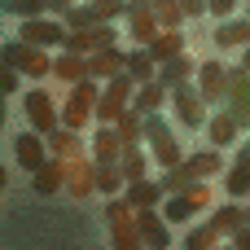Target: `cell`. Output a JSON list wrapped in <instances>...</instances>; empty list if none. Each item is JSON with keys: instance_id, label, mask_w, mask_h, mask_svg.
<instances>
[{"instance_id": "d6a6232c", "label": "cell", "mask_w": 250, "mask_h": 250, "mask_svg": "<svg viewBox=\"0 0 250 250\" xmlns=\"http://www.w3.org/2000/svg\"><path fill=\"white\" fill-rule=\"evenodd\" d=\"M158 211H163V220H167V224H189V220H193V211H189V198H185V193H167V198L158 202Z\"/></svg>"}, {"instance_id": "8992f818", "label": "cell", "mask_w": 250, "mask_h": 250, "mask_svg": "<svg viewBox=\"0 0 250 250\" xmlns=\"http://www.w3.org/2000/svg\"><path fill=\"white\" fill-rule=\"evenodd\" d=\"M22 114H26L31 132H40V136H48L62 123V105L48 97V88H26L22 92Z\"/></svg>"}, {"instance_id": "44dd1931", "label": "cell", "mask_w": 250, "mask_h": 250, "mask_svg": "<svg viewBox=\"0 0 250 250\" xmlns=\"http://www.w3.org/2000/svg\"><path fill=\"white\" fill-rule=\"evenodd\" d=\"M193 75H198V62H193L189 53H176V57H167V62L158 66V75H154V79H158V83H167V88H176V83H189Z\"/></svg>"}, {"instance_id": "9a60e30c", "label": "cell", "mask_w": 250, "mask_h": 250, "mask_svg": "<svg viewBox=\"0 0 250 250\" xmlns=\"http://www.w3.org/2000/svg\"><path fill=\"white\" fill-rule=\"evenodd\" d=\"M224 193H229L233 202L250 198V141L237 145V158H233L229 171H224Z\"/></svg>"}, {"instance_id": "e0dca14e", "label": "cell", "mask_w": 250, "mask_h": 250, "mask_svg": "<svg viewBox=\"0 0 250 250\" xmlns=\"http://www.w3.org/2000/svg\"><path fill=\"white\" fill-rule=\"evenodd\" d=\"M44 158H48V145H44V136H40V132H31V127H26V132H18V136H13V163H18V167L35 171Z\"/></svg>"}, {"instance_id": "e575fe53", "label": "cell", "mask_w": 250, "mask_h": 250, "mask_svg": "<svg viewBox=\"0 0 250 250\" xmlns=\"http://www.w3.org/2000/svg\"><path fill=\"white\" fill-rule=\"evenodd\" d=\"M119 189H123V171H119V163H97V193L114 198Z\"/></svg>"}, {"instance_id": "277c9868", "label": "cell", "mask_w": 250, "mask_h": 250, "mask_svg": "<svg viewBox=\"0 0 250 250\" xmlns=\"http://www.w3.org/2000/svg\"><path fill=\"white\" fill-rule=\"evenodd\" d=\"M141 145H149L154 149V163L167 171V167H176L180 158H185V149H180V141H176V132H171V123L163 119V110H154V114H145V141Z\"/></svg>"}, {"instance_id": "4dcf8cb0", "label": "cell", "mask_w": 250, "mask_h": 250, "mask_svg": "<svg viewBox=\"0 0 250 250\" xmlns=\"http://www.w3.org/2000/svg\"><path fill=\"white\" fill-rule=\"evenodd\" d=\"M207 224H211L220 237H233V233L246 224V215H242V202H224V207H215V215H211Z\"/></svg>"}, {"instance_id": "681fc988", "label": "cell", "mask_w": 250, "mask_h": 250, "mask_svg": "<svg viewBox=\"0 0 250 250\" xmlns=\"http://www.w3.org/2000/svg\"><path fill=\"white\" fill-rule=\"evenodd\" d=\"M242 215H246V229H250V207H242Z\"/></svg>"}, {"instance_id": "74e56055", "label": "cell", "mask_w": 250, "mask_h": 250, "mask_svg": "<svg viewBox=\"0 0 250 250\" xmlns=\"http://www.w3.org/2000/svg\"><path fill=\"white\" fill-rule=\"evenodd\" d=\"M185 198H189V211L198 215V211H211L215 207V189L207 185V180H198V185H189V189H180Z\"/></svg>"}, {"instance_id": "1f68e13d", "label": "cell", "mask_w": 250, "mask_h": 250, "mask_svg": "<svg viewBox=\"0 0 250 250\" xmlns=\"http://www.w3.org/2000/svg\"><path fill=\"white\" fill-rule=\"evenodd\" d=\"M119 171H123V185H132V180H141V176H149V154H145L141 145H132V149H123V154H119Z\"/></svg>"}, {"instance_id": "bcb514c9", "label": "cell", "mask_w": 250, "mask_h": 250, "mask_svg": "<svg viewBox=\"0 0 250 250\" xmlns=\"http://www.w3.org/2000/svg\"><path fill=\"white\" fill-rule=\"evenodd\" d=\"M242 70H250V44H242V62H237Z\"/></svg>"}, {"instance_id": "83f0119b", "label": "cell", "mask_w": 250, "mask_h": 250, "mask_svg": "<svg viewBox=\"0 0 250 250\" xmlns=\"http://www.w3.org/2000/svg\"><path fill=\"white\" fill-rule=\"evenodd\" d=\"M44 145H48V154H53V158H75V154H83L79 132H70V127H62V123L44 136Z\"/></svg>"}, {"instance_id": "603a6c76", "label": "cell", "mask_w": 250, "mask_h": 250, "mask_svg": "<svg viewBox=\"0 0 250 250\" xmlns=\"http://www.w3.org/2000/svg\"><path fill=\"white\" fill-rule=\"evenodd\" d=\"M215 44L220 48H242L250 44V18H220V26H215Z\"/></svg>"}, {"instance_id": "836d02e7", "label": "cell", "mask_w": 250, "mask_h": 250, "mask_svg": "<svg viewBox=\"0 0 250 250\" xmlns=\"http://www.w3.org/2000/svg\"><path fill=\"white\" fill-rule=\"evenodd\" d=\"M220 242H224V237H220L211 224H193V229L185 233V250H215Z\"/></svg>"}, {"instance_id": "7c38bea8", "label": "cell", "mask_w": 250, "mask_h": 250, "mask_svg": "<svg viewBox=\"0 0 250 250\" xmlns=\"http://www.w3.org/2000/svg\"><path fill=\"white\" fill-rule=\"evenodd\" d=\"M62 167H66V193L70 198H88V193H97V163H92V154H75V158H62Z\"/></svg>"}, {"instance_id": "30bf717a", "label": "cell", "mask_w": 250, "mask_h": 250, "mask_svg": "<svg viewBox=\"0 0 250 250\" xmlns=\"http://www.w3.org/2000/svg\"><path fill=\"white\" fill-rule=\"evenodd\" d=\"M105 44H119V31H114V22H92V26L66 31V44H62V48H70V53L88 57V53H97V48H105Z\"/></svg>"}, {"instance_id": "ab89813d", "label": "cell", "mask_w": 250, "mask_h": 250, "mask_svg": "<svg viewBox=\"0 0 250 250\" xmlns=\"http://www.w3.org/2000/svg\"><path fill=\"white\" fill-rule=\"evenodd\" d=\"M92 9H97L101 22H119L127 13V0H92Z\"/></svg>"}, {"instance_id": "5bb4252c", "label": "cell", "mask_w": 250, "mask_h": 250, "mask_svg": "<svg viewBox=\"0 0 250 250\" xmlns=\"http://www.w3.org/2000/svg\"><path fill=\"white\" fill-rule=\"evenodd\" d=\"M123 22H127V31H132V44H149L163 26H158V18H154V9L145 4V0H127V13H123Z\"/></svg>"}, {"instance_id": "f907efd6", "label": "cell", "mask_w": 250, "mask_h": 250, "mask_svg": "<svg viewBox=\"0 0 250 250\" xmlns=\"http://www.w3.org/2000/svg\"><path fill=\"white\" fill-rule=\"evenodd\" d=\"M246 18H250V0H246Z\"/></svg>"}, {"instance_id": "816d5d0a", "label": "cell", "mask_w": 250, "mask_h": 250, "mask_svg": "<svg viewBox=\"0 0 250 250\" xmlns=\"http://www.w3.org/2000/svg\"><path fill=\"white\" fill-rule=\"evenodd\" d=\"M215 250H233V246H215Z\"/></svg>"}, {"instance_id": "5b68a950", "label": "cell", "mask_w": 250, "mask_h": 250, "mask_svg": "<svg viewBox=\"0 0 250 250\" xmlns=\"http://www.w3.org/2000/svg\"><path fill=\"white\" fill-rule=\"evenodd\" d=\"M132 92H136V79L132 75H114L101 83V97H97V110H92V123H114L127 105H132Z\"/></svg>"}, {"instance_id": "cb8c5ba5", "label": "cell", "mask_w": 250, "mask_h": 250, "mask_svg": "<svg viewBox=\"0 0 250 250\" xmlns=\"http://www.w3.org/2000/svg\"><path fill=\"white\" fill-rule=\"evenodd\" d=\"M145 48H149V57H154V62L163 66L167 57L185 53V35H180V26H163V31H158V35H154V40H149Z\"/></svg>"}, {"instance_id": "6da1fadb", "label": "cell", "mask_w": 250, "mask_h": 250, "mask_svg": "<svg viewBox=\"0 0 250 250\" xmlns=\"http://www.w3.org/2000/svg\"><path fill=\"white\" fill-rule=\"evenodd\" d=\"M105 224H110V246L114 250H145L141 233H136V207L123 193H114L105 202Z\"/></svg>"}, {"instance_id": "7402d4cb", "label": "cell", "mask_w": 250, "mask_h": 250, "mask_svg": "<svg viewBox=\"0 0 250 250\" xmlns=\"http://www.w3.org/2000/svg\"><path fill=\"white\" fill-rule=\"evenodd\" d=\"M167 97H171V88H167V83L145 79V83H136V92H132V110L154 114V110H163V105H167Z\"/></svg>"}, {"instance_id": "9c48e42d", "label": "cell", "mask_w": 250, "mask_h": 250, "mask_svg": "<svg viewBox=\"0 0 250 250\" xmlns=\"http://www.w3.org/2000/svg\"><path fill=\"white\" fill-rule=\"evenodd\" d=\"M224 110L237 119V127H242V132H250V70H242V66H229Z\"/></svg>"}, {"instance_id": "484cf974", "label": "cell", "mask_w": 250, "mask_h": 250, "mask_svg": "<svg viewBox=\"0 0 250 250\" xmlns=\"http://www.w3.org/2000/svg\"><path fill=\"white\" fill-rule=\"evenodd\" d=\"M53 79H62V83H79V79H88V66H83V57L79 53H70V48H62L57 57H53V70H48Z\"/></svg>"}, {"instance_id": "7dc6e473", "label": "cell", "mask_w": 250, "mask_h": 250, "mask_svg": "<svg viewBox=\"0 0 250 250\" xmlns=\"http://www.w3.org/2000/svg\"><path fill=\"white\" fill-rule=\"evenodd\" d=\"M4 180H9V171H4V167H0V193H4Z\"/></svg>"}, {"instance_id": "d590c367", "label": "cell", "mask_w": 250, "mask_h": 250, "mask_svg": "<svg viewBox=\"0 0 250 250\" xmlns=\"http://www.w3.org/2000/svg\"><path fill=\"white\" fill-rule=\"evenodd\" d=\"M0 13H9V18H40V13H48V0H0Z\"/></svg>"}, {"instance_id": "d4e9b609", "label": "cell", "mask_w": 250, "mask_h": 250, "mask_svg": "<svg viewBox=\"0 0 250 250\" xmlns=\"http://www.w3.org/2000/svg\"><path fill=\"white\" fill-rule=\"evenodd\" d=\"M123 198L141 211V207H158L167 193H163V185L158 180H149V176H141V180H132V185H123Z\"/></svg>"}, {"instance_id": "ac0fdd59", "label": "cell", "mask_w": 250, "mask_h": 250, "mask_svg": "<svg viewBox=\"0 0 250 250\" xmlns=\"http://www.w3.org/2000/svg\"><path fill=\"white\" fill-rule=\"evenodd\" d=\"M62 185H66V167H62V158H44L35 171H31V189L40 193V198H53V193H62Z\"/></svg>"}, {"instance_id": "8d00e7d4", "label": "cell", "mask_w": 250, "mask_h": 250, "mask_svg": "<svg viewBox=\"0 0 250 250\" xmlns=\"http://www.w3.org/2000/svg\"><path fill=\"white\" fill-rule=\"evenodd\" d=\"M62 22H66V31H79V26H92V22H101V18H97L92 0H83V4H70V9L62 13Z\"/></svg>"}, {"instance_id": "f35d334b", "label": "cell", "mask_w": 250, "mask_h": 250, "mask_svg": "<svg viewBox=\"0 0 250 250\" xmlns=\"http://www.w3.org/2000/svg\"><path fill=\"white\" fill-rule=\"evenodd\" d=\"M145 4L154 9L158 26H180V22H185V13H180V0H145Z\"/></svg>"}, {"instance_id": "ba28073f", "label": "cell", "mask_w": 250, "mask_h": 250, "mask_svg": "<svg viewBox=\"0 0 250 250\" xmlns=\"http://www.w3.org/2000/svg\"><path fill=\"white\" fill-rule=\"evenodd\" d=\"M18 40H26V44H35V48H62V44H66V22H62V18H48V13L22 18Z\"/></svg>"}, {"instance_id": "f546056e", "label": "cell", "mask_w": 250, "mask_h": 250, "mask_svg": "<svg viewBox=\"0 0 250 250\" xmlns=\"http://www.w3.org/2000/svg\"><path fill=\"white\" fill-rule=\"evenodd\" d=\"M185 163L193 167V176L198 180H211V176H220L224 171V154L211 145V149H198V154H185Z\"/></svg>"}, {"instance_id": "52a82bcc", "label": "cell", "mask_w": 250, "mask_h": 250, "mask_svg": "<svg viewBox=\"0 0 250 250\" xmlns=\"http://www.w3.org/2000/svg\"><path fill=\"white\" fill-rule=\"evenodd\" d=\"M167 101H171V110H176V119H180V123H185L189 132H198V127H207V110H211V105L202 101V92L193 88V79H189V83H176Z\"/></svg>"}, {"instance_id": "7a4b0ae2", "label": "cell", "mask_w": 250, "mask_h": 250, "mask_svg": "<svg viewBox=\"0 0 250 250\" xmlns=\"http://www.w3.org/2000/svg\"><path fill=\"white\" fill-rule=\"evenodd\" d=\"M97 97H101V83H97V79L70 83V97H66V105H62V127L88 132V127H92V110H97Z\"/></svg>"}, {"instance_id": "4fadbf2b", "label": "cell", "mask_w": 250, "mask_h": 250, "mask_svg": "<svg viewBox=\"0 0 250 250\" xmlns=\"http://www.w3.org/2000/svg\"><path fill=\"white\" fill-rule=\"evenodd\" d=\"M136 233H141L145 250H171V224L163 220L158 207H141L136 211Z\"/></svg>"}, {"instance_id": "ee69618b", "label": "cell", "mask_w": 250, "mask_h": 250, "mask_svg": "<svg viewBox=\"0 0 250 250\" xmlns=\"http://www.w3.org/2000/svg\"><path fill=\"white\" fill-rule=\"evenodd\" d=\"M229 246H233V250H250V229H246V224H242V229L229 237Z\"/></svg>"}, {"instance_id": "7bdbcfd3", "label": "cell", "mask_w": 250, "mask_h": 250, "mask_svg": "<svg viewBox=\"0 0 250 250\" xmlns=\"http://www.w3.org/2000/svg\"><path fill=\"white\" fill-rule=\"evenodd\" d=\"M180 13L185 18H202L207 13V0H180Z\"/></svg>"}, {"instance_id": "8fae6325", "label": "cell", "mask_w": 250, "mask_h": 250, "mask_svg": "<svg viewBox=\"0 0 250 250\" xmlns=\"http://www.w3.org/2000/svg\"><path fill=\"white\" fill-rule=\"evenodd\" d=\"M193 88L202 92V101H207V105H224V88H229V66H224L220 57H207V62H198Z\"/></svg>"}, {"instance_id": "3957f363", "label": "cell", "mask_w": 250, "mask_h": 250, "mask_svg": "<svg viewBox=\"0 0 250 250\" xmlns=\"http://www.w3.org/2000/svg\"><path fill=\"white\" fill-rule=\"evenodd\" d=\"M0 62L13 66L22 79H48V70H53L48 48H35V44H26V40H9V44H0Z\"/></svg>"}, {"instance_id": "c3c4849f", "label": "cell", "mask_w": 250, "mask_h": 250, "mask_svg": "<svg viewBox=\"0 0 250 250\" xmlns=\"http://www.w3.org/2000/svg\"><path fill=\"white\" fill-rule=\"evenodd\" d=\"M0 127H4V97H0Z\"/></svg>"}, {"instance_id": "2e32d148", "label": "cell", "mask_w": 250, "mask_h": 250, "mask_svg": "<svg viewBox=\"0 0 250 250\" xmlns=\"http://www.w3.org/2000/svg\"><path fill=\"white\" fill-rule=\"evenodd\" d=\"M83 66H88V79L105 83V79H114V75L123 70V48H119V44H105V48L88 53V57H83Z\"/></svg>"}, {"instance_id": "f1b7e54d", "label": "cell", "mask_w": 250, "mask_h": 250, "mask_svg": "<svg viewBox=\"0 0 250 250\" xmlns=\"http://www.w3.org/2000/svg\"><path fill=\"white\" fill-rule=\"evenodd\" d=\"M123 75H132L136 83H145V79H154L158 75V62L149 57V48H132V53H123Z\"/></svg>"}, {"instance_id": "b9f144b4", "label": "cell", "mask_w": 250, "mask_h": 250, "mask_svg": "<svg viewBox=\"0 0 250 250\" xmlns=\"http://www.w3.org/2000/svg\"><path fill=\"white\" fill-rule=\"evenodd\" d=\"M242 9V0H207V13H215V18H233Z\"/></svg>"}, {"instance_id": "d6986e66", "label": "cell", "mask_w": 250, "mask_h": 250, "mask_svg": "<svg viewBox=\"0 0 250 250\" xmlns=\"http://www.w3.org/2000/svg\"><path fill=\"white\" fill-rule=\"evenodd\" d=\"M92 163H119V154H123V141H119V132H114V123H97L92 127Z\"/></svg>"}, {"instance_id": "ffe728a7", "label": "cell", "mask_w": 250, "mask_h": 250, "mask_svg": "<svg viewBox=\"0 0 250 250\" xmlns=\"http://www.w3.org/2000/svg\"><path fill=\"white\" fill-rule=\"evenodd\" d=\"M207 136H211V145H215V149H229V145H237L242 127H237V119L220 105V114H207Z\"/></svg>"}, {"instance_id": "4316f807", "label": "cell", "mask_w": 250, "mask_h": 250, "mask_svg": "<svg viewBox=\"0 0 250 250\" xmlns=\"http://www.w3.org/2000/svg\"><path fill=\"white\" fill-rule=\"evenodd\" d=\"M114 132H119V141H123V149H132V145H141L145 141V114L141 110H123L119 119H114Z\"/></svg>"}, {"instance_id": "f6af8a7d", "label": "cell", "mask_w": 250, "mask_h": 250, "mask_svg": "<svg viewBox=\"0 0 250 250\" xmlns=\"http://www.w3.org/2000/svg\"><path fill=\"white\" fill-rule=\"evenodd\" d=\"M70 4H75V0H48V13H66Z\"/></svg>"}, {"instance_id": "60d3db41", "label": "cell", "mask_w": 250, "mask_h": 250, "mask_svg": "<svg viewBox=\"0 0 250 250\" xmlns=\"http://www.w3.org/2000/svg\"><path fill=\"white\" fill-rule=\"evenodd\" d=\"M18 88H22V75H18L13 66H4V62H0V97H13Z\"/></svg>"}]
</instances>
